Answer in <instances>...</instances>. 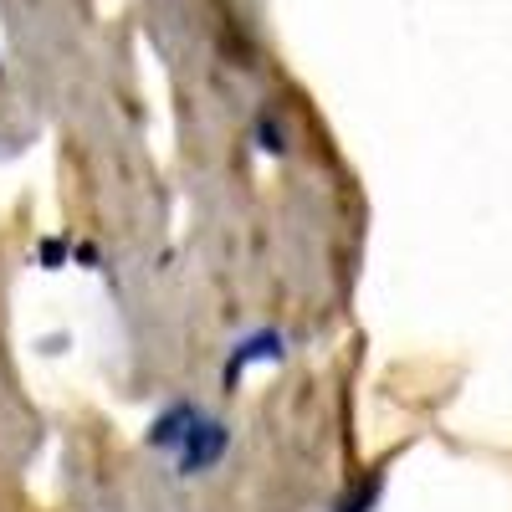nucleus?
Here are the masks:
<instances>
[{"mask_svg": "<svg viewBox=\"0 0 512 512\" xmlns=\"http://www.w3.org/2000/svg\"><path fill=\"white\" fill-rule=\"evenodd\" d=\"M62 256H67V241H57V236H52V241H41V262H47L52 272L62 267Z\"/></svg>", "mask_w": 512, "mask_h": 512, "instance_id": "423d86ee", "label": "nucleus"}, {"mask_svg": "<svg viewBox=\"0 0 512 512\" xmlns=\"http://www.w3.org/2000/svg\"><path fill=\"white\" fill-rule=\"evenodd\" d=\"M277 359H287V333H282V328H256V333H246L241 344H231V354H226V364H221V390H236L241 374H246L251 364H277Z\"/></svg>", "mask_w": 512, "mask_h": 512, "instance_id": "f03ea898", "label": "nucleus"}, {"mask_svg": "<svg viewBox=\"0 0 512 512\" xmlns=\"http://www.w3.org/2000/svg\"><path fill=\"white\" fill-rule=\"evenodd\" d=\"M256 144H262L267 154H287V128H282V118L272 108L256 118Z\"/></svg>", "mask_w": 512, "mask_h": 512, "instance_id": "39448f33", "label": "nucleus"}, {"mask_svg": "<svg viewBox=\"0 0 512 512\" xmlns=\"http://www.w3.org/2000/svg\"><path fill=\"white\" fill-rule=\"evenodd\" d=\"M205 410L195 405V400H169L154 420H149V431H144V441L154 446V451H169L175 456L180 446H185V436L195 431V420H200Z\"/></svg>", "mask_w": 512, "mask_h": 512, "instance_id": "7ed1b4c3", "label": "nucleus"}, {"mask_svg": "<svg viewBox=\"0 0 512 512\" xmlns=\"http://www.w3.org/2000/svg\"><path fill=\"white\" fill-rule=\"evenodd\" d=\"M226 451H231V425L216 420V415H200L195 431L185 436V446L175 451V472L180 477H205L226 461Z\"/></svg>", "mask_w": 512, "mask_h": 512, "instance_id": "f257e3e1", "label": "nucleus"}, {"mask_svg": "<svg viewBox=\"0 0 512 512\" xmlns=\"http://www.w3.org/2000/svg\"><path fill=\"white\" fill-rule=\"evenodd\" d=\"M379 497H384V472H369L364 477V487H354L344 502H338L333 512H374L379 507Z\"/></svg>", "mask_w": 512, "mask_h": 512, "instance_id": "20e7f679", "label": "nucleus"}]
</instances>
